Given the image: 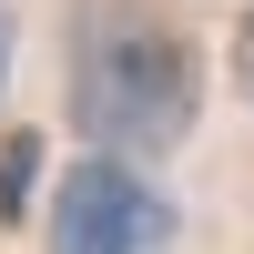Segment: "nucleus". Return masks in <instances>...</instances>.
<instances>
[{"label":"nucleus","mask_w":254,"mask_h":254,"mask_svg":"<svg viewBox=\"0 0 254 254\" xmlns=\"http://www.w3.org/2000/svg\"><path fill=\"white\" fill-rule=\"evenodd\" d=\"M31 132H10V153H0V214H20V203H31V193H20V183H31Z\"/></svg>","instance_id":"obj_3"},{"label":"nucleus","mask_w":254,"mask_h":254,"mask_svg":"<svg viewBox=\"0 0 254 254\" xmlns=\"http://www.w3.org/2000/svg\"><path fill=\"white\" fill-rule=\"evenodd\" d=\"M71 102H81V132L112 153H173L193 132L203 71L183 51V31H163V20H92Z\"/></svg>","instance_id":"obj_1"},{"label":"nucleus","mask_w":254,"mask_h":254,"mask_svg":"<svg viewBox=\"0 0 254 254\" xmlns=\"http://www.w3.org/2000/svg\"><path fill=\"white\" fill-rule=\"evenodd\" d=\"M51 244H71V254H142V244H173V203L102 142L92 163H71V173L51 183Z\"/></svg>","instance_id":"obj_2"}]
</instances>
